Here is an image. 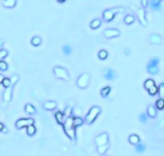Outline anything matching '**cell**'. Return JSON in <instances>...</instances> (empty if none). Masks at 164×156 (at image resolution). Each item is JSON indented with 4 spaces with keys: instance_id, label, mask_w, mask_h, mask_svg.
I'll return each instance as SVG.
<instances>
[{
    "instance_id": "obj_1",
    "label": "cell",
    "mask_w": 164,
    "mask_h": 156,
    "mask_svg": "<svg viewBox=\"0 0 164 156\" xmlns=\"http://www.w3.org/2000/svg\"><path fill=\"white\" fill-rule=\"evenodd\" d=\"M72 119H73V117L66 118V120H64V123L62 125H63V129H64V132H66V134L68 136V138L72 139L74 142V141H76V128L73 127Z\"/></svg>"
},
{
    "instance_id": "obj_2",
    "label": "cell",
    "mask_w": 164,
    "mask_h": 156,
    "mask_svg": "<svg viewBox=\"0 0 164 156\" xmlns=\"http://www.w3.org/2000/svg\"><path fill=\"white\" fill-rule=\"evenodd\" d=\"M100 113H101V109L99 108V106H92V108L89 110V113L86 114V117H85L83 122L86 124H92L96 120V118L99 117Z\"/></svg>"
},
{
    "instance_id": "obj_3",
    "label": "cell",
    "mask_w": 164,
    "mask_h": 156,
    "mask_svg": "<svg viewBox=\"0 0 164 156\" xmlns=\"http://www.w3.org/2000/svg\"><path fill=\"white\" fill-rule=\"evenodd\" d=\"M146 70L149 74H158L159 73V58L155 56V58L150 59L149 63L146 64Z\"/></svg>"
},
{
    "instance_id": "obj_4",
    "label": "cell",
    "mask_w": 164,
    "mask_h": 156,
    "mask_svg": "<svg viewBox=\"0 0 164 156\" xmlns=\"http://www.w3.org/2000/svg\"><path fill=\"white\" fill-rule=\"evenodd\" d=\"M53 73L55 76V78L58 80H63V81H68L69 80V74H68V70L63 67H54L53 68Z\"/></svg>"
},
{
    "instance_id": "obj_5",
    "label": "cell",
    "mask_w": 164,
    "mask_h": 156,
    "mask_svg": "<svg viewBox=\"0 0 164 156\" xmlns=\"http://www.w3.org/2000/svg\"><path fill=\"white\" fill-rule=\"evenodd\" d=\"M90 80H91V76L89 73H82L80 77L77 78V86L80 88H87V86L90 84Z\"/></svg>"
},
{
    "instance_id": "obj_6",
    "label": "cell",
    "mask_w": 164,
    "mask_h": 156,
    "mask_svg": "<svg viewBox=\"0 0 164 156\" xmlns=\"http://www.w3.org/2000/svg\"><path fill=\"white\" fill-rule=\"evenodd\" d=\"M122 10L120 8H110V9H106L103 12V20L104 22H110V20H113V18L116 17V14Z\"/></svg>"
},
{
    "instance_id": "obj_7",
    "label": "cell",
    "mask_w": 164,
    "mask_h": 156,
    "mask_svg": "<svg viewBox=\"0 0 164 156\" xmlns=\"http://www.w3.org/2000/svg\"><path fill=\"white\" fill-rule=\"evenodd\" d=\"M95 145L99 147V146H105V145H108L109 142V134L106 133V132H103L100 134H97V136L95 137Z\"/></svg>"
},
{
    "instance_id": "obj_8",
    "label": "cell",
    "mask_w": 164,
    "mask_h": 156,
    "mask_svg": "<svg viewBox=\"0 0 164 156\" xmlns=\"http://www.w3.org/2000/svg\"><path fill=\"white\" fill-rule=\"evenodd\" d=\"M33 124H35V120L32 118H22L16 122V128L22 129V128H27L28 125H33Z\"/></svg>"
},
{
    "instance_id": "obj_9",
    "label": "cell",
    "mask_w": 164,
    "mask_h": 156,
    "mask_svg": "<svg viewBox=\"0 0 164 156\" xmlns=\"http://www.w3.org/2000/svg\"><path fill=\"white\" fill-rule=\"evenodd\" d=\"M120 35L119 30H117V28H106V30L104 31V37L105 39H114V37H118Z\"/></svg>"
},
{
    "instance_id": "obj_10",
    "label": "cell",
    "mask_w": 164,
    "mask_h": 156,
    "mask_svg": "<svg viewBox=\"0 0 164 156\" xmlns=\"http://www.w3.org/2000/svg\"><path fill=\"white\" fill-rule=\"evenodd\" d=\"M137 18H139V22L141 23V26L146 27L147 26V20H146V12L145 9H139L137 10Z\"/></svg>"
},
{
    "instance_id": "obj_11",
    "label": "cell",
    "mask_w": 164,
    "mask_h": 156,
    "mask_svg": "<svg viewBox=\"0 0 164 156\" xmlns=\"http://www.w3.org/2000/svg\"><path fill=\"white\" fill-rule=\"evenodd\" d=\"M103 76H104L105 80H108V81H113L114 78L117 77L116 72H114L112 68H105V69L103 70Z\"/></svg>"
},
{
    "instance_id": "obj_12",
    "label": "cell",
    "mask_w": 164,
    "mask_h": 156,
    "mask_svg": "<svg viewBox=\"0 0 164 156\" xmlns=\"http://www.w3.org/2000/svg\"><path fill=\"white\" fill-rule=\"evenodd\" d=\"M149 41H150V44H153V45H160L163 42V37L158 33H153V35H150V37H149Z\"/></svg>"
},
{
    "instance_id": "obj_13",
    "label": "cell",
    "mask_w": 164,
    "mask_h": 156,
    "mask_svg": "<svg viewBox=\"0 0 164 156\" xmlns=\"http://www.w3.org/2000/svg\"><path fill=\"white\" fill-rule=\"evenodd\" d=\"M12 92H13V86H10V87H8V88H5V91H4V94H3V100H4V102H10V100H12Z\"/></svg>"
},
{
    "instance_id": "obj_14",
    "label": "cell",
    "mask_w": 164,
    "mask_h": 156,
    "mask_svg": "<svg viewBox=\"0 0 164 156\" xmlns=\"http://www.w3.org/2000/svg\"><path fill=\"white\" fill-rule=\"evenodd\" d=\"M146 115H147V118H153V119L156 117V109H155L154 105H149V106H147V109H146Z\"/></svg>"
},
{
    "instance_id": "obj_15",
    "label": "cell",
    "mask_w": 164,
    "mask_h": 156,
    "mask_svg": "<svg viewBox=\"0 0 164 156\" xmlns=\"http://www.w3.org/2000/svg\"><path fill=\"white\" fill-rule=\"evenodd\" d=\"M149 5H150V8L153 10H160L162 8V2L160 0H151L150 3H149Z\"/></svg>"
},
{
    "instance_id": "obj_16",
    "label": "cell",
    "mask_w": 164,
    "mask_h": 156,
    "mask_svg": "<svg viewBox=\"0 0 164 156\" xmlns=\"http://www.w3.org/2000/svg\"><path fill=\"white\" fill-rule=\"evenodd\" d=\"M128 142H130L131 145H133V146H136L137 143L141 142V139H140V137L137 136V134H130V137H128Z\"/></svg>"
},
{
    "instance_id": "obj_17",
    "label": "cell",
    "mask_w": 164,
    "mask_h": 156,
    "mask_svg": "<svg viewBox=\"0 0 164 156\" xmlns=\"http://www.w3.org/2000/svg\"><path fill=\"white\" fill-rule=\"evenodd\" d=\"M42 106H44L45 110H55L56 109V102L55 101H45Z\"/></svg>"
},
{
    "instance_id": "obj_18",
    "label": "cell",
    "mask_w": 164,
    "mask_h": 156,
    "mask_svg": "<svg viewBox=\"0 0 164 156\" xmlns=\"http://www.w3.org/2000/svg\"><path fill=\"white\" fill-rule=\"evenodd\" d=\"M17 5V0H3V6L8 9H12Z\"/></svg>"
},
{
    "instance_id": "obj_19",
    "label": "cell",
    "mask_w": 164,
    "mask_h": 156,
    "mask_svg": "<svg viewBox=\"0 0 164 156\" xmlns=\"http://www.w3.org/2000/svg\"><path fill=\"white\" fill-rule=\"evenodd\" d=\"M25 110H26V113L27 114H31V115H33V114H36V108L32 105V104H26V106H25Z\"/></svg>"
},
{
    "instance_id": "obj_20",
    "label": "cell",
    "mask_w": 164,
    "mask_h": 156,
    "mask_svg": "<svg viewBox=\"0 0 164 156\" xmlns=\"http://www.w3.org/2000/svg\"><path fill=\"white\" fill-rule=\"evenodd\" d=\"M135 16H132V14H127V16H124V19H123V22H124V24H127V26H130V24H132L133 22H135Z\"/></svg>"
},
{
    "instance_id": "obj_21",
    "label": "cell",
    "mask_w": 164,
    "mask_h": 156,
    "mask_svg": "<svg viewBox=\"0 0 164 156\" xmlns=\"http://www.w3.org/2000/svg\"><path fill=\"white\" fill-rule=\"evenodd\" d=\"M55 119H56V122H58L59 124H63L64 120H66V117H64L63 111H56L55 113Z\"/></svg>"
},
{
    "instance_id": "obj_22",
    "label": "cell",
    "mask_w": 164,
    "mask_h": 156,
    "mask_svg": "<svg viewBox=\"0 0 164 156\" xmlns=\"http://www.w3.org/2000/svg\"><path fill=\"white\" fill-rule=\"evenodd\" d=\"M101 26V19H99V18H96V19H94L92 22L90 23V28L91 30H97L99 27Z\"/></svg>"
},
{
    "instance_id": "obj_23",
    "label": "cell",
    "mask_w": 164,
    "mask_h": 156,
    "mask_svg": "<svg viewBox=\"0 0 164 156\" xmlns=\"http://www.w3.org/2000/svg\"><path fill=\"white\" fill-rule=\"evenodd\" d=\"M72 123H73V127H74V128H77V127L82 125L85 122H83V119H82V118H80V117H73Z\"/></svg>"
},
{
    "instance_id": "obj_24",
    "label": "cell",
    "mask_w": 164,
    "mask_h": 156,
    "mask_svg": "<svg viewBox=\"0 0 164 156\" xmlns=\"http://www.w3.org/2000/svg\"><path fill=\"white\" fill-rule=\"evenodd\" d=\"M145 150H146V146L142 143V142H140V143H137L136 146H135V151H136L137 154H142V152H145Z\"/></svg>"
},
{
    "instance_id": "obj_25",
    "label": "cell",
    "mask_w": 164,
    "mask_h": 156,
    "mask_svg": "<svg viewBox=\"0 0 164 156\" xmlns=\"http://www.w3.org/2000/svg\"><path fill=\"white\" fill-rule=\"evenodd\" d=\"M110 91H112V87L110 86H106V87H104V88H101V91H100V95H101V97H108L109 96V94H110Z\"/></svg>"
},
{
    "instance_id": "obj_26",
    "label": "cell",
    "mask_w": 164,
    "mask_h": 156,
    "mask_svg": "<svg viewBox=\"0 0 164 156\" xmlns=\"http://www.w3.org/2000/svg\"><path fill=\"white\" fill-rule=\"evenodd\" d=\"M154 106L156 110H164V98H158Z\"/></svg>"
},
{
    "instance_id": "obj_27",
    "label": "cell",
    "mask_w": 164,
    "mask_h": 156,
    "mask_svg": "<svg viewBox=\"0 0 164 156\" xmlns=\"http://www.w3.org/2000/svg\"><path fill=\"white\" fill-rule=\"evenodd\" d=\"M154 84H155V81H154V80H151V78H147V80L144 82V88L147 91L150 87H153Z\"/></svg>"
},
{
    "instance_id": "obj_28",
    "label": "cell",
    "mask_w": 164,
    "mask_h": 156,
    "mask_svg": "<svg viewBox=\"0 0 164 156\" xmlns=\"http://www.w3.org/2000/svg\"><path fill=\"white\" fill-rule=\"evenodd\" d=\"M97 56H99V59L100 60H105L106 58H108V51L104 50V49H101V50H99Z\"/></svg>"
},
{
    "instance_id": "obj_29",
    "label": "cell",
    "mask_w": 164,
    "mask_h": 156,
    "mask_svg": "<svg viewBox=\"0 0 164 156\" xmlns=\"http://www.w3.org/2000/svg\"><path fill=\"white\" fill-rule=\"evenodd\" d=\"M41 37L40 36H33L32 39H31V44L33 45V46H40L41 45Z\"/></svg>"
},
{
    "instance_id": "obj_30",
    "label": "cell",
    "mask_w": 164,
    "mask_h": 156,
    "mask_svg": "<svg viewBox=\"0 0 164 156\" xmlns=\"http://www.w3.org/2000/svg\"><path fill=\"white\" fill-rule=\"evenodd\" d=\"M26 129H27L28 136H33V134H36V127H35V124L33 125H28Z\"/></svg>"
},
{
    "instance_id": "obj_31",
    "label": "cell",
    "mask_w": 164,
    "mask_h": 156,
    "mask_svg": "<svg viewBox=\"0 0 164 156\" xmlns=\"http://www.w3.org/2000/svg\"><path fill=\"white\" fill-rule=\"evenodd\" d=\"M108 148H109L108 145H105V146H99V147H97V154L103 156V155H105L106 151H108Z\"/></svg>"
},
{
    "instance_id": "obj_32",
    "label": "cell",
    "mask_w": 164,
    "mask_h": 156,
    "mask_svg": "<svg viewBox=\"0 0 164 156\" xmlns=\"http://www.w3.org/2000/svg\"><path fill=\"white\" fill-rule=\"evenodd\" d=\"M147 92H149V95H150V96L158 95V86H156V84H154L153 87H150V88L147 90Z\"/></svg>"
},
{
    "instance_id": "obj_33",
    "label": "cell",
    "mask_w": 164,
    "mask_h": 156,
    "mask_svg": "<svg viewBox=\"0 0 164 156\" xmlns=\"http://www.w3.org/2000/svg\"><path fill=\"white\" fill-rule=\"evenodd\" d=\"M158 95H159V98H164V82L158 86Z\"/></svg>"
},
{
    "instance_id": "obj_34",
    "label": "cell",
    "mask_w": 164,
    "mask_h": 156,
    "mask_svg": "<svg viewBox=\"0 0 164 156\" xmlns=\"http://www.w3.org/2000/svg\"><path fill=\"white\" fill-rule=\"evenodd\" d=\"M72 113H73L72 108H71V106H68V108H66V110L63 111V114H64V117H66V118H69V117H73Z\"/></svg>"
},
{
    "instance_id": "obj_35",
    "label": "cell",
    "mask_w": 164,
    "mask_h": 156,
    "mask_svg": "<svg viewBox=\"0 0 164 156\" xmlns=\"http://www.w3.org/2000/svg\"><path fill=\"white\" fill-rule=\"evenodd\" d=\"M62 50H63V53L66 54V55H69L71 53H72V47H71L69 45H64Z\"/></svg>"
},
{
    "instance_id": "obj_36",
    "label": "cell",
    "mask_w": 164,
    "mask_h": 156,
    "mask_svg": "<svg viewBox=\"0 0 164 156\" xmlns=\"http://www.w3.org/2000/svg\"><path fill=\"white\" fill-rule=\"evenodd\" d=\"M139 120L141 123H146L147 122V115H146V113H141L140 117H139Z\"/></svg>"
},
{
    "instance_id": "obj_37",
    "label": "cell",
    "mask_w": 164,
    "mask_h": 156,
    "mask_svg": "<svg viewBox=\"0 0 164 156\" xmlns=\"http://www.w3.org/2000/svg\"><path fill=\"white\" fill-rule=\"evenodd\" d=\"M2 84L5 87V88H8V87H10L12 84H10V78H4L3 80V82H2Z\"/></svg>"
},
{
    "instance_id": "obj_38",
    "label": "cell",
    "mask_w": 164,
    "mask_h": 156,
    "mask_svg": "<svg viewBox=\"0 0 164 156\" xmlns=\"http://www.w3.org/2000/svg\"><path fill=\"white\" fill-rule=\"evenodd\" d=\"M6 69H8V64H6L4 60H0V70H2V72H5Z\"/></svg>"
},
{
    "instance_id": "obj_39",
    "label": "cell",
    "mask_w": 164,
    "mask_h": 156,
    "mask_svg": "<svg viewBox=\"0 0 164 156\" xmlns=\"http://www.w3.org/2000/svg\"><path fill=\"white\" fill-rule=\"evenodd\" d=\"M6 56H8V51L4 50V49H2V50H0V60H4Z\"/></svg>"
},
{
    "instance_id": "obj_40",
    "label": "cell",
    "mask_w": 164,
    "mask_h": 156,
    "mask_svg": "<svg viewBox=\"0 0 164 156\" xmlns=\"http://www.w3.org/2000/svg\"><path fill=\"white\" fill-rule=\"evenodd\" d=\"M18 82V76L16 74V76H13L12 78H10V84H12V86H14V84H16Z\"/></svg>"
},
{
    "instance_id": "obj_41",
    "label": "cell",
    "mask_w": 164,
    "mask_h": 156,
    "mask_svg": "<svg viewBox=\"0 0 164 156\" xmlns=\"http://www.w3.org/2000/svg\"><path fill=\"white\" fill-rule=\"evenodd\" d=\"M147 5H149V2H147V0H141V6H142V9H145Z\"/></svg>"
},
{
    "instance_id": "obj_42",
    "label": "cell",
    "mask_w": 164,
    "mask_h": 156,
    "mask_svg": "<svg viewBox=\"0 0 164 156\" xmlns=\"http://www.w3.org/2000/svg\"><path fill=\"white\" fill-rule=\"evenodd\" d=\"M0 132H6V128L3 123H0Z\"/></svg>"
},
{
    "instance_id": "obj_43",
    "label": "cell",
    "mask_w": 164,
    "mask_h": 156,
    "mask_svg": "<svg viewBox=\"0 0 164 156\" xmlns=\"http://www.w3.org/2000/svg\"><path fill=\"white\" fill-rule=\"evenodd\" d=\"M124 54H126V55H130V54H131V49H130V47H127L126 50H124Z\"/></svg>"
},
{
    "instance_id": "obj_44",
    "label": "cell",
    "mask_w": 164,
    "mask_h": 156,
    "mask_svg": "<svg viewBox=\"0 0 164 156\" xmlns=\"http://www.w3.org/2000/svg\"><path fill=\"white\" fill-rule=\"evenodd\" d=\"M4 40H0V50H2V49H3V46H4Z\"/></svg>"
},
{
    "instance_id": "obj_45",
    "label": "cell",
    "mask_w": 164,
    "mask_h": 156,
    "mask_svg": "<svg viewBox=\"0 0 164 156\" xmlns=\"http://www.w3.org/2000/svg\"><path fill=\"white\" fill-rule=\"evenodd\" d=\"M4 78H5V77H4L3 74H0V84H2V82H3V80H4Z\"/></svg>"
},
{
    "instance_id": "obj_46",
    "label": "cell",
    "mask_w": 164,
    "mask_h": 156,
    "mask_svg": "<svg viewBox=\"0 0 164 156\" xmlns=\"http://www.w3.org/2000/svg\"><path fill=\"white\" fill-rule=\"evenodd\" d=\"M56 2H58V3H64L66 0H56Z\"/></svg>"
},
{
    "instance_id": "obj_47",
    "label": "cell",
    "mask_w": 164,
    "mask_h": 156,
    "mask_svg": "<svg viewBox=\"0 0 164 156\" xmlns=\"http://www.w3.org/2000/svg\"><path fill=\"white\" fill-rule=\"evenodd\" d=\"M103 156H106V155H103Z\"/></svg>"
},
{
    "instance_id": "obj_48",
    "label": "cell",
    "mask_w": 164,
    "mask_h": 156,
    "mask_svg": "<svg viewBox=\"0 0 164 156\" xmlns=\"http://www.w3.org/2000/svg\"><path fill=\"white\" fill-rule=\"evenodd\" d=\"M160 2H162V0H160Z\"/></svg>"
}]
</instances>
